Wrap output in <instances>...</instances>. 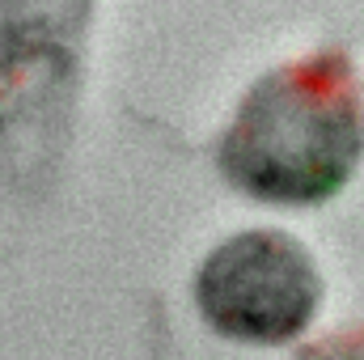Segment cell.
<instances>
[{"label": "cell", "mask_w": 364, "mask_h": 360, "mask_svg": "<svg viewBox=\"0 0 364 360\" xmlns=\"http://www.w3.org/2000/svg\"><path fill=\"white\" fill-rule=\"evenodd\" d=\"M220 174L275 208H318L364 162V81L343 47H318L263 73L237 102Z\"/></svg>", "instance_id": "obj_1"}, {"label": "cell", "mask_w": 364, "mask_h": 360, "mask_svg": "<svg viewBox=\"0 0 364 360\" xmlns=\"http://www.w3.org/2000/svg\"><path fill=\"white\" fill-rule=\"evenodd\" d=\"M93 0H0V174L51 170L81 81Z\"/></svg>", "instance_id": "obj_2"}, {"label": "cell", "mask_w": 364, "mask_h": 360, "mask_svg": "<svg viewBox=\"0 0 364 360\" xmlns=\"http://www.w3.org/2000/svg\"><path fill=\"white\" fill-rule=\"evenodd\" d=\"M199 318L233 344L275 348L309 331L322 309V271L284 229H242L195 268Z\"/></svg>", "instance_id": "obj_3"}, {"label": "cell", "mask_w": 364, "mask_h": 360, "mask_svg": "<svg viewBox=\"0 0 364 360\" xmlns=\"http://www.w3.org/2000/svg\"><path fill=\"white\" fill-rule=\"evenodd\" d=\"M296 360H364V331H343V335H326L314 348H305Z\"/></svg>", "instance_id": "obj_4"}]
</instances>
